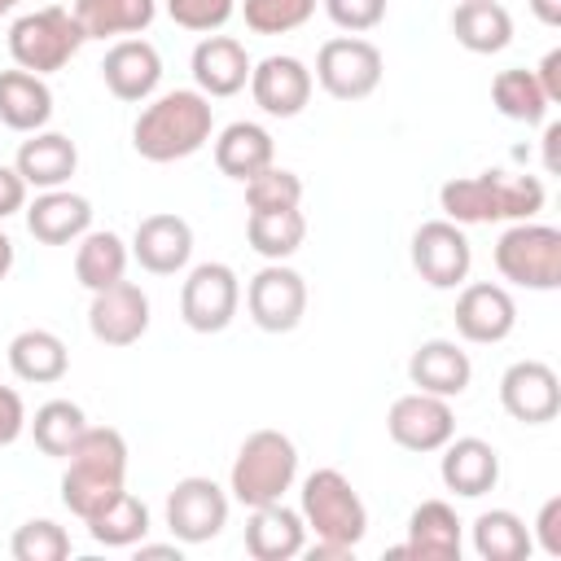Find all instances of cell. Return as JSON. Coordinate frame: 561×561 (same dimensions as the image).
<instances>
[{
    "label": "cell",
    "instance_id": "7c38bea8",
    "mask_svg": "<svg viewBox=\"0 0 561 561\" xmlns=\"http://www.w3.org/2000/svg\"><path fill=\"white\" fill-rule=\"evenodd\" d=\"M245 311L263 333H294L307 316V280L289 263H263L245 285Z\"/></svg>",
    "mask_w": 561,
    "mask_h": 561
},
{
    "label": "cell",
    "instance_id": "8992f818",
    "mask_svg": "<svg viewBox=\"0 0 561 561\" xmlns=\"http://www.w3.org/2000/svg\"><path fill=\"white\" fill-rule=\"evenodd\" d=\"M88 44L79 18L61 4H44V9H31L22 18H13L9 26V57L13 66L31 70V75H53L61 66H70L79 57V48Z\"/></svg>",
    "mask_w": 561,
    "mask_h": 561
},
{
    "label": "cell",
    "instance_id": "681fc988",
    "mask_svg": "<svg viewBox=\"0 0 561 561\" xmlns=\"http://www.w3.org/2000/svg\"><path fill=\"white\" fill-rule=\"evenodd\" d=\"M136 557H140V561H145V557H175V561H180V539H171V543H145V539H140V543H136Z\"/></svg>",
    "mask_w": 561,
    "mask_h": 561
},
{
    "label": "cell",
    "instance_id": "836d02e7",
    "mask_svg": "<svg viewBox=\"0 0 561 561\" xmlns=\"http://www.w3.org/2000/svg\"><path fill=\"white\" fill-rule=\"evenodd\" d=\"M245 241H250V250H254L259 259L285 263L289 254L302 250V241H307V219H302L298 206H294V210H250V215H245Z\"/></svg>",
    "mask_w": 561,
    "mask_h": 561
},
{
    "label": "cell",
    "instance_id": "1f68e13d",
    "mask_svg": "<svg viewBox=\"0 0 561 561\" xmlns=\"http://www.w3.org/2000/svg\"><path fill=\"white\" fill-rule=\"evenodd\" d=\"M70 13L88 39H127L153 26L158 0H75Z\"/></svg>",
    "mask_w": 561,
    "mask_h": 561
},
{
    "label": "cell",
    "instance_id": "4fadbf2b",
    "mask_svg": "<svg viewBox=\"0 0 561 561\" xmlns=\"http://www.w3.org/2000/svg\"><path fill=\"white\" fill-rule=\"evenodd\" d=\"M386 434L403 447V451H438L451 434H456V412H451V399H438V394H425V390H408L390 403L386 412Z\"/></svg>",
    "mask_w": 561,
    "mask_h": 561
},
{
    "label": "cell",
    "instance_id": "7402d4cb",
    "mask_svg": "<svg viewBox=\"0 0 561 561\" xmlns=\"http://www.w3.org/2000/svg\"><path fill=\"white\" fill-rule=\"evenodd\" d=\"M408 381L425 394L438 399H460L473 381V359L460 342L451 337H425L412 355H408Z\"/></svg>",
    "mask_w": 561,
    "mask_h": 561
},
{
    "label": "cell",
    "instance_id": "d6a6232c",
    "mask_svg": "<svg viewBox=\"0 0 561 561\" xmlns=\"http://www.w3.org/2000/svg\"><path fill=\"white\" fill-rule=\"evenodd\" d=\"M469 539H473V552L482 561H526L535 552L530 526L513 508H486V513H478L473 526H469Z\"/></svg>",
    "mask_w": 561,
    "mask_h": 561
},
{
    "label": "cell",
    "instance_id": "83f0119b",
    "mask_svg": "<svg viewBox=\"0 0 561 561\" xmlns=\"http://www.w3.org/2000/svg\"><path fill=\"white\" fill-rule=\"evenodd\" d=\"M53 118V88L44 75H31L22 66L0 70V123L9 131H44Z\"/></svg>",
    "mask_w": 561,
    "mask_h": 561
},
{
    "label": "cell",
    "instance_id": "2e32d148",
    "mask_svg": "<svg viewBox=\"0 0 561 561\" xmlns=\"http://www.w3.org/2000/svg\"><path fill=\"white\" fill-rule=\"evenodd\" d=\"M451 320H456V333H460L465 342H473V346H495V342H504V337L517 329V302H513V294H508L504 285H495V280H469V285H460V294H456Z\"/></svg>",
    "mask_w": 561,
    "mask_h": 561
},
{
    "label": "cell",
    "instance_id": "816d5d0a",
    "mask_svg": "<svg viewBox=\"0 0 561 561\" xmlns=\"http://www.w3.org/2000/svg\"><path fill=\"white\" fill-rule=\"evenodd\" d=\"M18 4H22V0H0V18H4V13H13Z\"/></svg>",
    "mask_w": 561,
    "mask_h": 561
},
{
    "label": "cell",
    "instance_id": "5bb4252c",
    "mask_svg": "<svg viewBox=\"0 0 561 561\" xmlns=\"http://www.w3.org/2000/svg\"><path fill=\"white\" fill-rule=\"evenodd\" d=\"M500 408L522 425H548L561 412V377L543 359H513L500 373Z\"/></svg>",
    "mask_w": 561,
    "mask_h": 561
},
{
    "label": "cell",
    "instance_id": "9a60e30c",
    "mask_svg": "<svg viewBox=\"0 0 561 561\" xmlns=\"http://www.w3.org/2000/svg\"><path fill=\"white\" fill-rule=\"evenodd\" d=\"M245 88H250L254 105H259L267 118H298V114L307 110V101H311L316 79H311V66H307L302 57H294V53H272V57L254 61Z\"/></svg>",
    "mask_w": 561,
    "mask_h": 561
},
{
    "label": "cell",
    "instance_id": "f1b7e54d",
    "mask_svg": "<svg viewBox=\"0 0 561 561\" xmlns=\"http://www.w3.org/2000/svg\"><path fill=\"white\" fill-rule=\"evenodd\" d=\"M451 35L465 53H504L513 44V13L500 0H460L451 9Z\"/></svg>",
    "mask_w": 561,
    "mask_h": 561
},
{
    "label": "cell",
    "instance_id": "60d3db41",
    "mask_svg": "<svg viewBox=\"0 0 561 561\" xmlns=\"http://www.w3.org/2000/svg\"><path fill=\"white\" fill-rule=\"evenodd\" d=\"M167 18L193 35H215L232 22L237 13V0H162Z\"/></svg>",
    "mask_w": 561,
    "mask_h": 561
},
{
    "label": "cell",
    "instance_id": "b9f144b4",
    "mask_svg": "<svg viewBox=\"0 0 561 561\" xmlns=\"http://www.w3.org/2000/svg\"><path fill=\"white\" fill-rule=\"evenodd\" d=\"M320 4H324L329 22H333L337 31L364 35V31H373V26L386 22V4H390V0H320Z\"/></svg>",
    "mask_w": 561,
    "mask_h": 561
},
{
    "label": "cell",
    "instance_id": "74e56055",
    "mask_svg": "<svg viewBox=\"0 0 561 561\" xmlns=\"http://www.w3.org/2000/svg\"><path fill=\"white\" fill-rule=\"evenodd\" d=\"M245 206L250 210H294L302 206V175L289 167H263L245 180Z\"/></svg>",
    "mask_w": 561,
    "mask_h": 561
},
{
    "label": "cell",
    "instance_id": "f907efd6",
    "mask_svg": "<svg viewBox=\"0 0 561 561\" xmlns=\"http://www.w3.org/2000/svg\"><path fill=\"white\" fill-rule=\"evenodd\" d=\"M13 259H18V250H13V237L0 228V280L13 272Z\"/></svg>",
    "mask_w": 561,
    "mask_h": 561
},
{
    "label": "cell",
    "instance_id": "6da1fadb",
    "mask_svg": "<svg viewBox=\"0 0 561 561\" xmlns=\"http://www.w3.org/2000/svg\"><path fill=\"white\" fill-rule=\"evenodd\" d=\"M215 136V105L197 88H171L149 96V105L131 123V149L145 162H184L206 149Z\"/></svg>",
    "mask_w": 561,
    "mask_h": 561
},
{
    "label": "cell",
    "instance_id": "3957f363",
    "mask_svg": "<svg viewBox=\"0 0 561 561\" xmlns=\"http://www.w3.org/2000/svg\"><path fill=\"white\" fill-rule=\"evenodd\" d=\"M298 513H302V526L316 535V543L302 548L311 561L316 557L346 561V557H355L359 539L368 535V508H364L359 491L351 486V478L342 469H333V465L311 469L302 478Z\"/></svg>",
    "mask_w": 561,
    "mask_h": 561
},
{
    "label": "cell",
    "instance_id": "f6af8a7d",
    "mask_svg": "<svg viewBox=\"0 0 561 561\" xmlns=\"http://www.w3.org/2000/svg\"><path fill=\"white\" fill-rule=\"evenodd\" d=\"M26 180L18 175V167H4L0 162V224L9 219V215H18V210H26Z\"/></svg>",
    "mask_w": 561,
    "mask_h": 561
},
{
    "label": "cell",
    "instance_id": "7a4b0ae2",
    "mask_svg": "<svg viewBox=\"0 0 561 561\" xmlns=\"http://www.w3.org/2000/svg\"><path fill=\"white\" fill-rule=\"evenodd\" d=\"M548 202V188L539 175H513V171H478V175H451L438 188L443 219L473 228V224H517L535 219Z\"/></svg>",
    "mask_w": 561,
    "mask_h": 561
},
{
    "label": "cell",
    "instance_id": "c3c4849f",
    "mask_svg": "<svg viewBox=\"0 0 561 561\" xmlns=\"http://www.w3.org/2000/svg\"><path fill=\"white\" fill-rule=\"evenodd\" d=\"M526 4L543 26H561V0H526Z\"/></svg>",
    "mask_w": 561,
    "mask_h": 561
},
{
    "label": "cell",
    "instance_id": "30bf717a",
    "mask_svg": "<svg viewBox=\"0 0 561 561\" xmlns=\"http://www.w3.org/2000/svg\"><path fill=\"white\" fill-rule=\"evenodd\" d=\"M228 508H232V495L215 478L188 473L167 491V508L162 513H167L171 539L193 548V543H210L228 526Z\"/></svg>",
    "mask_w": 561,
    "mask_h": 561
},
{
    "label": "cell",
    "instance_id": "277c9868",
    "mask_svg": "<svg viewBox=\"0 0 561 561\" xmlns=\"http://www.w3.org/2000/svg\"><path fill=\"white\" fill-rule=\"evenodd\" d=\"M127 491V438L114 425H88L61 469V504L88 522L114 495Z\"/></svg>",
    "mask_w": 561,
    "mask_h": 561
},
{
    "label": "cell",
    "instance_id": "f35d334b",
    "mask_svg": "<svg viewBox=\"0 0 561 561\" xmlns=\"http://www.w3.org/2000/svg\"><path fill=\"white\" fill-rule=\"evenodd\" d=\"M9 552H13V561H66L70 557V535L53 517H31L13 530Z\"/></svg>",
    "mask_w": 561,
    "mask_h": 561
},
{
    "label": "cell",
    "instance_id": "ffe728a7",
    "mask_svg": "<svg viewBox=\"0 0 561 561\" xmlns=\"http://www.w3.org/2000/svg\"><path fill=\"white\" fill-rule=\"evenodd\" d=\"M438 451H443L438 456V478H443V486L451 495L482 500L486 491H495V482H500V451L486 438H478V434H460L456 438L451 434Z\"/></svg>",
    "mask_w": 561,
    "mask_h": 561
},
{
    "label": "cell",
    "instance_id": "44dd1931",
    "mask_svg": "<svg viewBox=\"0 0 561 561\" xmlns=\"http://www.w3.org/2000/svg\"><path fill=\"white\" fill-rule=\"evenodd\" d=\"M465 548V522L447 500H421L408 513V539L390 548V557H416V561H460Z\"/></svg>",
    "mask_w": 561,
    "mask_h": 561
},
{
    "label": "cell",
    "instance_id": "5b68a950",
    "mask_svg": "<svg viewBox=\"0 0 561 561\" xmlns=\"http://www.w3.org/2000/svg\"><path fill=\"white\" fill-rule=\"evenodd\" d=\"M298 482V447L280 430H254L232 456L228 469V495L245 508L276 504Z\"/></svg>",
    "mask_w": 561,
    "mask_h": 561
},
{
    "label": "cell",
    "instance_id": "9c48e42d",
    "mask_svg": "<svg viewBox=\"0 0 561 561\" xmlns=\"http://www.w3.org/2000/svg\"><path fill=\"white\" fill-rule=\"evenodd\" d=\"M241 307V276L228 263H197L180 285V320L193 333H224Z\"/></svg>",
    "mask_w": 561,
    "mask_h": 561
},
{
    "label": "cell",
    "instance_id": "f546056e",
    "mask_svg": "<svg viewBox=\"0 0 561 561\" xmlns=\"http://www.w3.org/2000/svg\"><path fill=\"white\" fill-rule=\"evenodd\" d=\"M127 263H131V245L110 228H88L75 241V280L88 294L118 285L127 276Z\"/></svg>",
    "mask_w": 561,
    "mask_h": 561
},
{
    "label": "cell",
    "instance_id": "7bdbcfd3",
    "mask_svg": "<svg viewBox=\"0 0 561 561\" xmlns=\"http://www.w3.org/2000/svg\"><path fill=\"white\" fill-rule=\"evenodd\" d=\"M530 543L543 552V557H561V495H548L539 504V517L530 526Z\"/></svg>",
    "mask_w": 561,
    "mask_h": 561
},
{
    "label": "cell",
    "instance_id": "ac0fdd59",
    "mask_svg": "<svg viewBox=\"0 0 561 561\" xmlns=\"http://www.w3.org/2000/svg\"><path fill=\"white\" fill-rule=\"evenodd\" d=\"M101 79L110 88V96L127 101V105H140L158 92L162 83V53L140 39V35H127V39H114L105 48V61H101Z\"/></svg>",
    "mask_w": 561,
    "mask_h": 561
},
{
    "label": "cell",
    "instance_id": "ba28073f",
    "mask_svg": "<svg viewBox=\"0 0 561 561\" xmlns=\"http://www.w3.org/2000/svg\"><path fill=\"white\" fill-rule=\"evenodd\" d=\"M386 75V57L373 39L364 35H333L320 44L316 53V70L311 79L333 96V101H364L381 88Z\"/></svg>",
    "mask_w": 561,
    "mask_h": 561
},
{
    "label": "cell",
    "instance_id": "4dcf8cb0",
    "mask_svg": "<svg viewBox=\"0 0 561 561\" xmlns=\"http://www.w3.org/2000/svg\"><path fill=\"white\" fill-rule=\"evenodd\" d=\"M9 368L26 386H53L70 373V351L53 329H22L9 342Z\"/></svg>",
    "mask_w": 561,
    "mask_h": 561
},
{
    "label": "cell",
    "instance_id": "8d00e7d4",
    "mask_svg": "<svg viewBox=\"0 0 561 561\" xmlns=\"http://www.w3.org/2000/svg\"><path fill=\"white\" fill-rule=\"evenodd\" d=\"M491 105H495L504 118L526 123V127L543 123L548 110H552V101L543 96L535 70H526V66H508V70H500V75L491 79Z\"/></svg>",
    "mask_w": 561,
    "mask_h": 561
},
{
    "label": "cell",
    "instance_id": "d6986e66",
    "mask_svg": "<svg viewBox=\"0 0 561 561\" xmlns=\"http://www.w3.org/2000/svg\"><path fill=\"white\" fill-rule=\"evenodd\" d=\"M131 259L149 272V276H175L188 267L193 259V228L184 215L175 210H158L145 215L131 232Z\"/></svg>",
    "mask_w": 561,
    "mask_h": 561
},
{
    "label": "cell",
    "instance_id": "ab89813d",
    "mask_svg": "<svg viewBox=\"0 0 561 561\" xmlns=\"http://www.w3.org/2000/svg\"><path fill=\"white\" fill-rule=\"evenodd\" d=\"M241 18L254 35H289L316 18V0H241Z\"/></svg>",
    "mask_w": 561,
    "mask_h": 561
},
{
    "label": "cell",
    "instance_id": "603a6c76",
    "mask_svg": "<svg viewBox=\"0 0 561 561\" xmlns=\"http://www.w3.org/2000/svg\"><path fill=\"white\" fill-rule=\"evenodd\" d=\"M188 70H193V83H197L202 96H237L250 83L254 61H250L241 39L215 31V35L197 39V48L188 57Z\"/></svg>",
    "mask_w": 561,
    "mask_h": 561
},
{
    "label": "cell",
    "instance_id": "484cf974",
    "mask_svg": "<svg viewBox=\"0 0 561 561\" xmlns=\"http://www.w3.org/2000/svg\"><path fill=\"white\" fill-rule=\"evenodd\" d=\"M302 548H307V526H302L298 508H289L285 500L250 508L245 552L254 561H294V557H302Z\"/></svg>",
    "mask_w": 561,
    "mask_h": 561
},
{
    "label": "cell",
    "instance_id": "8fae6325",
    "mask_svg": "<svg viewBox=\"0 0 561 561\" xmlns=\"http://www.w3.org/2000/svg\"><path fill=\"white\" fill-rule=\"evenodd\" d=\"M412 267L430 289H460L473 267V245L460 224L451 219H425L412 232Z\"/></svg>",
    "mask_w": 561,
    "mask_h": 561
},
{
    "label": "cell",
    "instance_id": "d590c367",
    "mask_svg": "<svg viewBox=\"0 0 561 561\" xmlns=\"http://www.w3.org/2000/svg\"><path fill=\"white\" fill-rule=\"evenodd\" d=\"M83 526H88L92 543H101V548H136L149 535V504L136 500L131 491H123L105 508H96Z\"/></svg>",
    "mask_w": 561,
    "mask_h": 561
},
{
    "label": "cell",
    "instance_id": "cb8c5ba5",
    "mask_svg": "<svg viewBox=\"0 0 561 561\" xmlns=\"http://www.w3.org/2000/svg\"><path fill=\"white\" fill-rule=\"evenodd\" d=\"M22 215H26V232L44 245H75L92 228V202L75 188H39Z\"/></svg>",
    "mask_w": 561,
    "mask_h": 561
},
{
    "label": "cell",
    "instance_id": "e0dca14e",
    "mask_svg": "<svg viewBox=\"0 0 561 561\" xmlns=\"http://www.w3.org/2000/svg\"><path fill=\"white\" fill-rule=\"evenodd\" d=\"M88 333L101 346H136L149 333V294L127 276L110 289H96L88 302Z\"/></svg>",
    "mask_w": 561,
    "mask_h": 561
},
{
    "label": "cell",
    "instance_id": "d4e9b609",
    "mask_svg": "<svg viewBox=\"0 0 561 561\" xmlns=\"http://www.w3.org/2000/svg\"><path fill=\"white\" fill-rule=\"evenodd\" d=\"M18 175L26 180V188H66L70 175L79 171V145L66 131H31L18 153H13Z\"/></svg>",
    "mask_w": 561,
    "mask_h": 561
},
{
    "label": "cell",
    "instance_id": "7dc6e473",
    "mask_svg": "<svg viewBox=\"0 0 561 561\" xmlns=\"http://www.w3.org/2000/svg\"><path fill=\"white\" fill-rule=\"evenodd\" d=\"M557 140H561V123H548L543 127V171L557 175Z\"/></svg>",
    "mask_w": 561,
    "mask_h": 561
},
{
    "label": "cell",
    "instance_id": "bcb514c9",
    "mask_svg": "<svg viewBox=\"0 0 561 561\" xmlns=\"http://www.w3.org/2000/svg\"><path fill=\"white\" fill-rule=\"evenodd\" d=\"M535 79H539L543 96L557 105V101H561V48H548V53H543V61L535 66Z\"/></svg>",
    "mask_w": 561,
    "mask_h": 561
},
{
    "label": "cell",
    "instance_id": "e575fe53",
    "mask_svg": "<svg viewBox=\"0 0 561 561\" xmlns=\"http://www.w3.org/2000/svg\"><path fill=\"white\" fill-rule=\"evenodd\" d=\"M26 430L35 438V447L53 460H66L70 447L83 438L88 430V412L75 403V399H48L35 408V416H26Z\"/></svg>",
    "mask_w": 561,
    "mask_h": 561
},
{
    "label": "cell",
    "instance_id": "ee69618b",
    "mask_svg": "<svg viewBox=\"0 0 561 561\" xmlns=\"http://www.w3.org/2000/svg\"><path fill=\"white\" fill-rule=\"evenodd\" d=\"M26 434V403L13 386H0V447L18 443Z\"/></svg>",
    "mask_w": 561,
    "mask_h": 561
},
{
    "label": "cell",
    "instance_id": "4316f807",
    "mask_svg": "<svg viewBox=\"0 0 561 561\" xmlns=\"http://www.w3.org/2000/svg\"><path fill=\"white\" fill-rule=\"evenodd\" d=\"M210 140H215V167H219V175H228L237 184H245L250 175H259L263 167L276 162V140H272V131L263 123L237 118V123H228Z\"/></svg>",
    "mask_w": 561,
    "mask_h": 561
},
{
    "label": "cell",
    "instance_id": "52a82bcc",
    "mask_svg": "<svg viewBox=\"0 0 561 561\" xmlns=\"http://www.w3.org/2000/svg\"><path fill=\"white\" fill-rule=\"evenodd\" d=\"M495 272L508 285L552 294L561 289V228L539 219H517L495 241Z\"/></svg>",
    "mask_w": 561,
    "mask_h": 561
}]
</instances>
